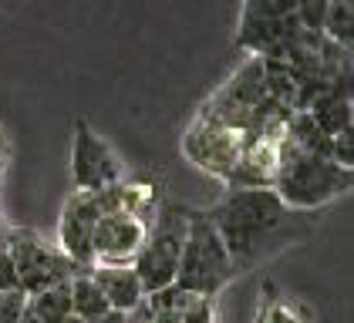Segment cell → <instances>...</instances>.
<instances>
[{
    "label": "cell",
    "instance_id": "cell-19",
    "mask_svg": "<svg viewBox=\"0 0 354 323\" xmlns=\"http://www.w3.org/2000/svg\"><path fill=\"white\" fill-rule=\"evenodd\" d=\"M21 323H41V320H37V317H30V313H24V317H21Z\"/></svg>",
    "mask_w": 354,
    "mask_h": 323
},
{
    "label": "cell",
    "instance_id": "cell-18",
    "mask_svg": "<svg viewBox=\"0 0 354 323\" xmlns=\"http://www.w3.org/2000/svg\"><path fill=\"white\" fill-rule=\"evenodd\" d=\"M129 313H118V310H109L105 317H98V320H88V323H125Z\"/></svg>",
    "mask_w": 354,
    "mask_h": 323
},
{
    "label": "cell",
    "instance_id": "cell-12",
    "mask_svg": "<svg viewBox=\"0 0 354 323\" xmlns=\"http://www.w3.org/2000/svg\"><path fill=\"white\" fill-rule=\"evenodd\" d=\"M68 286H71V310H75V317L82 323L98 320V317H105L111 310L109 300L102 296V290L95 286V280H91L88 273H78Z\"/></svg>",
    "mask_w": 354,
    "mask_h": 323
},
{
    "label": "cell",
    "instance_id": "cell-7",
    "mask_svg": "<svg viewBox=\"0 0 354 323\" xmlns=\"http://www.w3.org/2000/svg\"><path fill=\"white\" fill-rule=\"evenodd\" d=\"M149 222L145 215L132 213H105L95 226L91 236V256L95 266H132L142 249V242L149 236Z\"/></svg>",
    "mask_w": 354,
    "mask_h": 323
},
{
    "label": "cell",
    "instance_id": "cell-21",
    "mask_svg": "<svg viewBox=\"0 0 354 323\" xmlns=\"http://www.w3.org/2000/svg\"><path fill=\"white\" fill-rule=\"evenodd\" d=\"M0 159H3V145H0Z\"/></svg>",
    "mask_w": 354,
    "mask_h": 323
},
{
    "label": "cell",
    "instance_id": "cell-20",
    "mask_svg": "<svg viewBox=\"0 0 354 323\" xmlns=\"http://www.w3.org/2000/svg\"><path fill=\"white\" fill-rule=\"evenodd\" d=\"M3 233H7V226H0V242H3Z\"/></svg>",
    "mask_w": 354,
    "mask_h": 323
},
{
    "label": "cell",
    "instance_id": "cell-14",
    "mask_svg": "<svg viewBox=\"0 0 354 323\" xmlns=\"http://www.w3.org/2000/svg\"><path fill=\"white\" fill-rule=\"evenodd\" d=\"M294 0H246L243 21H273V17H290Z\"/></svg>",
    "mask_w": 354,
    "mask_h": 323
},
{
    "label": "cell",
    "instance_id": "cell-22",
    "mask_svg": "<svg viewBox=\"0 0 354 323\" xmlns=\"http://www.w3.org/2000/svg\"><path fill=\"white\" fill-rule=\"evenodd\" d=\"M330 3H334V0H330Z\"/></svg>",
    "mask_w": 354,
    "mask_h": 323
},
{
    "label": "cell",
    "instance_id": "cell-8",
    "mask_svg": "<svg viewBox=\"0 0 354 323\" xmlns=\"http://www.w3.org/2000/svg\"><path fill=\"white\" fill-rule=\"evenodd\" d=\"M102 219V209L95 202L91 192H75L57 219V249L75 263L78 269L95 266V256H91V236H95V226Z\"/></svg>",
    "mask_w": 354,
    "mask_h": 323
},
{
    "label": "cell",
    "instance_id": "cell-11",
    "mask_svg": "<svg viewBox=\"0 0 354 323\" xmlns=\"http://www.w3.org/2000/svg\"><path fill=\"white\" fill-rule=\"evenodd\" d=\"M28 313L37 317L41 323H82L71 310V286L68 283L28 296Z\"/></svg>",
    "mask_w": 354,
    "mask_h": 323
},
{
    "label": "cell",
    "instance_id": "cell-13",
    "mask_svg": "<svg viewBox=\"0 0 354 323\" xmlns=\"http://www.w3.org/2000/svg\"><path fill=\"white\" fill-rule=\"evenodd\" d=\"M321 34H324V41H330V44H337L341 51L351 54V44H354V3L351 0H334V3L327 7Z\"/></svg>",
    "mask_w": 354,
    "mask_h": 323
},
{
    "label": "cell",
    "instance_id": "cell-4",
    "mask_svg": "<svg viewBox=\"0 0 354 323\" xmlns=\"http://www.w3.org/2000/svg\"><path fill=\"white\" fill-rule=\"evenodd\" d=\"M186 229H189V209H183L176 202H165V206L156 209L152 222H149V236L138 249L136 263H132L145 296L159 293V290L176 283Z\"/></svg>",
    "mask_w": 354,
    "mask_h": 323
},
{
    "label": "cell",
    "instance_id": "cell-17",
    "mask_svg": "<svg viewBox=\"0 0 354 323\" xmlns=\"http://www.w3.org/2000/svg\"><path fill=\"white\" fill-rule=\"evenodd\" d=\"M7 290H21V280H17V269H14L7 246L0 242V293H7Z\"/></svg>",
    "mask_w": 354,
    "mask_h": 323
},
{
    "label": "cell",
    "instance_id": "cell-15",
    "mask_svg": "<svg viewBox=\"0 0 354 323\" xmlns=\"http://www.w3.org/2000/svg\"><path fill=\"white\" fill-rule=\"evenodd\" d=\"M327 7H330V0H294V17H297V24L304 27V30L321 34Z\"/></svg>",
    "mask_w": 354,
    "mask_h": 323
},
{
    "label": "cell",
    "instance_id": "cell-6",
    "mask_svg": "<svg viewBox=\"0 0 354 323\" xmlns=\"http://www.w3.org/2000/svg\"><path fill=\"white\" fill-rule=\"evenodd\" d=\"M71 179L75 192H102V188L122 182V165L102 135L91 132V125L78 118L75 121V148H71Z\"/></svg>",
    "mask_w": 354,
    "mask_h": 323
},
{
    "label": "cell",
    "instance_id": "cell-9",
    "mask_svg": "<svg viewBox=\"0 0 354 323\" xmlns=\"http://www.w3.org/2000/svg\"><path fill=\"white\" fill-rule=\"evenodd\" d=\"M183 148H186V155L199 168L226 179V172L243 155V135L230 132V128H219V125H209V121H196L189 128V135H186V145Z\"/></svg>",
    "mask_w": 354,
    "mask_h": 323
},
{
    "label": "cell",
    "instance_id": "cell-1",
    "mask_svg": "<svg viewBox=\"0 0 354 323\" xmlns=\"http://www.w3.org/2000/svg\"><path fill=\"white\" fill-rule=\"evenodd\" d=\"M287 213L290 209L273 188H230L206 215L216 226L226 253L240 266L260 253L263 239L287 219Z\"/></svg>",
    "mask_w": 354,
    "mask_h": 323
},
{
    "label": "cell",
    "instance_id": "cell-2",
    "mask_svg": "<svg viewBox=\"0 0 354 323\" xmlns=\"http://www.w3.org/2000/svg\"><path fill=\"white\" fill-rule=\"evenodd\" d=\"M270 188L287 209H317L351 188V172L324 155H300L277 141V179Z\"/></svg>",
    "mask_w": 354,
    "mask_h": 323
},
{
    "label": "cell",
    "instance_id": "cell-10",
    "mask_svg": "<svg viewBox=\"0 0 354 323\" xmlns=\"http://www.w3.org/2000/svg\"><path fill=\"white\" fill-rule=\"evenodd\" d=\"M88 276L95 280V286L109 300V306L118 310V313H132L145 300V290H142L132 266H91Z\"/></svg>",
    "mask_w": 354,
    "mask_h": 323
},
{
    "label": "cell",
    "instance_id": "cell-3",
    "mask_svg": "<svg viewBox=\"0 0 354 323\" xmlns=\"http://www.w3.org/2000/svg\"><path fill=\"white\" fill-rule=\"evenodd\" d=\"M233 276H236V263L226 253L209 215L189 213V229H186V242H183V256H179L172 286H179L189 296H199V300H213Z\"/></svg>",
    "mask_w": 354,
    "mask_h": 323
},
{
    "label": "cell",
    "instance_id": "cell-5",
    "mask_svg": "<svg viewBox=\"0 0 354 323\" xmlns=\"http://www.w3.org/2000/svg\"><path fill=\"white\" fill-rule=\"evenodd\" d=\"M3 246H7V253L14 260L21 290L28 296L44 293V290L61 286V283H71L78 273H84L57 246L44 239L37 229H7L3 233Z\"/></svg>",
    "mask_w": 354,
    "mask_h": 323
},
{
    "label": "cell",
    "instance_id": "cell-16",
    "mask_svg": "<svg viewBox=\"0 0 354 323\" xmlns=\"http://www.w3.org/2000/svg\"><path fill=\"white\" fill-rule=\"evenodd\" d=\"M24 313H28V293L24 290L0 293V323H21Z\"/></svg>",
    "mask_w": 354,
    "mask_h": 323
}]
</instances>
